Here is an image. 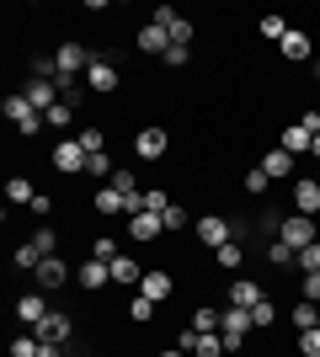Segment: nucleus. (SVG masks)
Returning a JSON list of instances; mask_svg holds the SVG:
<instances>
[{"label":"nucleus","instance_id":"f257e3e1","mask_svg":"<svg viewBox=\"0 0 320 357\" xmlns=\"http://www.w3.org/2000/svg\"><path fill=\"white\" fill-rule=\"evenodd\" d=\"M54 59H59V80H75L80 70H91L96 54H86L80 43H59V54H54Z\"/></svg>","mask_w":320,"mask_h":357},{"label":"nucleus","instance_id":"f03ea898","mask_svg":"<svg viewBox=\"0 0 320 357\" xmlns=\"http://www.w3.org/2000/svg\"><path fill=\"white\" fill-rule=\"evenodd\" d=\"M245 331H251V310H235V304H229V310H224V326H219V336H224V352H235V347L245 342Z\"/></svg>","mask_w":320,"mask_h":357},{"label":"nucleus","instance_id":"7ed1b4c3","mask_svg":"<svg viewBox=\"0 0 320 357\" xmlns=\"http://www.w3.org/2000/svg\"><path fill=\"white\" fill-rule=\"evenodd\" d=\"M277 240H289L294 251H305V245H315V219H305V213H294V219H283Z\"/></svg>","mask_w":320,"mask_h":357},{"label":"nucleus","instance_id":"20e7f679","mask_svg":"<svg viewBox=\"0 0 320 357\" xmlns=\"http://www.w3.org/2000/svg\"><path fill=\"white\" fill-rule=\"evenodd\" d=\"M294 213H305V219H315V213H320V181L315 176L294 181Z\"/></svg>","mask_w":320,"mask_h":357},{"label":"nucleus","instance_id":"39448f33","mask_svg":"<svg viewBox=\"0 0 320 357\" xmlns=\"http://www.w3.org/2000/svg\"><path fill=\"white\" fill-rule=\"evenodd\" d=\"M118 80H123V75H118V64H112V59H91V70H86V86H91L96 96L118 91Z\"/></svg>","mask_w":320,"mask_h":357},{"label":"nucleus","instance_id":"423d86ee","mask_svg":"<svg viewBox=\"0 0 320 357\" xmlns=\"http://www.w3.org/2000/svg\"><path fill=\"white\" fill-rule=\"evenodd\" d=\"M54 165H59V171H70V176H75V171H86V144H80V139H59V144H54Z\"/></svg>","mask_w":320,"mask_h":357},{"label":"nucleus","instance_id":"0eeeda50","mask_svg":"<svg viewBox=\"0 0 320 357\" xmlns=\"http://www.w3.org/2000/svg\"><path fill=\"white\" fill-rule=\"evenodd\" d=\"M198 240L219 251V245H229V240H235V224H224L219 213H208V219H198Z\"/></svg>","mask_w":320,"mask_h":357},{"label":"nucleus","instance_id":"6e6552de","mask_svg":"<svg viewBox=\"0 0 320 357\" xmlns=\"http://www.w3.org/2000/svg\"><path fill=\"white\" fill-rule=\"evenodd\" d=\"M134 155H139V160H160V155H166V128H144V134H134Z\"/></svg>","mask_w":320,"mask_h":357},{"label":"nucleus","instance_id":"1a4fd4ad","mask_svg":"<svg viewBox=\"0 0 320 357\" xmlns=\"http://www.w3.org/2000/svg\"><path fill=\"white\" fill-rule=\"evenodd\" d=\"M32 278H38V288H59L64 278H70V267H64L59 256H43V261H38V272H32Z\"/></svg>","mask_w":320,"mask_h":357},{"label":"nucleus","instance_id":"9d476101","mask_svg":"<svg viewBox=\"0 0 320 357\" xmlns=\"http://www.w3.org/2000/svg\"><path fill=\"white\" fill-rule=\"evenodd\" d=\"M75 278H80V288H91V294H96L102 283H112V261H96V256H91V261H86Z\"/></svg>","mask_w":320,"mask_h":357},{"label":"nucleus","instance_id":"9b49d317","mask_svg":"<svg viewBox=\"0 0 320 357\" xmlns=\"http://www.w3.org/2000/svg\"><path fill=\"white\" fill-rule=\"evenodd\" d=\"M16 320H27V326L48 320V304H43V294H22V298H16Z\"/></svg>","mask_w":320,"mask_h":357},{"label":"nucleus","instance_id":"f8f14e48","mask_svg":"<svg viewBox=\"0 0 320 357\" xmlns=\"http://www.w3.org/2000/svg\"><path fill=\"white\" fill-rule=\"evenodd\" d=\"M128 235H134V240H155V235H166V219H160V213H134Z\"/></svg>","mask_w":320,"mask_h":357},{"label":"nucleus","instance_id":"ddd939ff","mask_svg":"<svg viewBox=\"0 0 320 357\" xmlns=\"http://www.w3.org/2000/svg\"><path fill=\"white\" fill-rule=\"evenodd\" d=\"M139 48H144V54H160V59H166V54H171V32L150 22V27L139 32Z\"/></svg>","mask_w":320,"mask_h":357},{"label":"nucleus","instance_id":"4468645a","mask_svg":"<svg viewBox=\"0 0 320 357\" xmlns=\"http://www.w3.org/2000/svg\"><path fill=\"white\" fill-rule=\"evenodd\" d=\"M261 298H267V294H261V288L251 283V278H241V283L229 288V304H235V310H257Z\"/></svg>","mask_w":320,"mask_h":357},{"label":"nucleus","instance_id":"2eb2a0df","mask_svg":"<svg viewBox=\"0 0 320 357\" xmlns=\"http://www.w3.org/2000/svg\"><path fill=\"white\" fill-rule=\"evenodd\" d=\"M38 342H70V314H48V320H38Z\"/></svg>","mask_w":320,"mask_h":357},{"label":"nucleus","instance_id":"dca6fc26","mask_svg":"<svg viewBox=\"0 0 320 357\" xmlns=\"http://www.w3.org/2000/svg\"><path fill=\"white\" fill-rule=\"evenodd\" d=\"M22 96H27V102L38 107V112H48V107H59V102H54V80H27V91H22Z\"/></svg>","mask_w":320,"mask_h":357},{"label":"nucleus","instance_id":"f3484780","mask_svg":"<svg viewBox=\"0 0 320 357\" xmlns=\"http://www.w3.org/2000/svg\"><path fill=\"white\" fill-rule=\"evenodd\" d=\"M112 283H128V288H139V283H144V272H139V261H134V256H118V261H112Z\"/></svg>","mask_w":320,"mask_h":357},{"label":"nucleus","instance_id":"a211bd4d","mask_svg":"<svg viewBox=\"0 0 320 357\" xmlns=\"http://www.w3.org/2000/svg\"><path fill=\"white\" fill-rule=\"evenodd\" d=\"M261 171H267V176H273V181H283V176H289V171H294V155H289V149H283V144H277L273 155L261 160Z\"/></svg>","mask_w":320,"mask_h":357},{"label":"nucleus","instance_id":"6ab92c4d","mask_svg":"<svg viewBox=\"0 0 320 357\" xmlns=\"http://www.w3.org/2000/svg\"><path fill=\"white\" fill-rule=\"evenodd\" d=\"M139 294H144V298H155V304H160V298L171 294V278H166V272H144V283H139Z\"/></svg>","mask_w":320,"mask_h":357},{"label":"nucleus","instance_id":"aec40b11","mask_svg":"<svg viewBox=\"0 0 320 357\" xmlns=\"http://www.w3.org/2000/svg\"><path fill=\"white\" fill-rule=\"evenodd\" d=\"M310 144H315V139H310L305 123H294L289 134H283V149H289V155H310Z\"/></svg>","mask_w":320,"mask_h":357},{"label":"nucleus","instance_id":"412c9836","mask_svg":"<svg viewBox=\"0 0 320 357\" xmlns=\"http://www.w3.org/2000/svg\"><path fill=\"white\" fill-rule=\"evenodd\" d=\"M112 171H118V165L107 160V149H96V155H86V176H96V181H112Z\"/></svg>","mask_w":320,"mask_h":357},{"label":"nucleus","instance_id":"4be33fe9","mask_svg":"<svg viewBox=\"0 0 320 357\" xmlns=\"http://www.w3.org/2000/svg\"><path fill=\"white\" fill-rule=\"evenodd\" d=\"M289 320H294V326H299V331H315V326H320V304H310V298H299V310H294Z\"/></svg>","mask_w":320,"mask_h":357},{"label":"nucleus","instance_id":"5701e85b","mask_svg":"<svg viewBox=\"0 0 320 357\" xmlns=\"http://www.w3.org/2000/svg\"><path fill=\"white\" fill-rule=\"evenodd\" d=\"M0 112H6V118H11V123H22V118H32L38 107H32L27 96H6V102H0Z\"/></svg>","mask_w":320,"mask_h":357},{"label":"nucleus","instance_id":"b1692460","mask_svg":"<svg viewBox=\"0 0 320 357\" xmlns=\"http://www.w3.org/2000/svg\"><path fill=\"white\" fill-rule=\"evenodd\" d=\"M213 256H219V272H235V267H241V261H245L241 240H229V245H219V251H213Z\"/></svg>","mask_w":320,"mask_h":357},{"label":"nucleus","instance_id":"393cba45","mask_svg":"<svg viewBox=\"0 0 320 357\" xmlns=\"http://www.w3.org/2000/svg\"><path fill=\"white\" fill-rule=\"evenodd\" d=\"M96 213H123V192L118 187H96Z\"/></svg>","mask_w":320,"mask_h":357},{"label":"nucleus","instance_id":"a878e982","mask_svg":"<svg viewBox=\"0 0 320 357\" xmlns=\"http://www.w3.org/2000/svg\"><path fill=\"white\" fill-rule=\"evenodd\" d=\"M219 326H224V314H219V310H198V314H192V331H198V336H213Z\"/></svg>","mask_w":320,"mask_h":357},{"label":"nucleus","instance_id":"bb28decb","mask_svg":"<svg viewBox=\"0 0 320 357\" xmlns=\"http://www.w3.org/2000/svg\"><path fill=\"white\" fill-rule=\"evenodd\" d=\"M6 197H11V203H27V208H32V197H38V192H32V181H27V176H11V181H6Z\"/></svg>","mask_w":320,"mask_h":357},{"label":"nucleus","instance_id":"cd10ccee","mask_svg":"<svg viewBox=\"0 0 320 357\" xmlns=\"http://www.w3.org/2000/svg\"><path fill=\"white\" fill-rule=\"evenodd\" d=\"M267 261H273V267H289V261H299V251H294L289 240H273V245H267Z\"/></svg>","mask_w":320,"mask_h":357},{"label":"nucleus","instance_id":"c85d7f7f","mask_svg":"<svg viewBox=\"0 0 320 357\" xmlns=\"http://www.w3.org/2000/svg\"><path fill=\"white\" fill-rule=\"evenodd\" d=\"M305 54H310V38L289 27V38H283V59H305Z\"/></svg>","mask_w":320,"mask_h":357},{"label":"nucleus","instance_id":"c756f323","mask_svg":"<svg viewBox=\"0 0 320 357\" xmlns=\"http://www.w3.org/2000/svg\"><path fill=\"white\" fill-rule=\"evenodd\" d=\"M166 32H171V48H192V22H187V16H176Z\"/></svg>","mask_w":320,"mask_h":357},{"label":"nucleus","instance_id":"7c9ffc66","mask_svg":"<svg viewBox=\"0 0 320 357\" xmlns=\"http://www.w3.org/2000/svg\"><path fill=\"white\" fill-rule=\"evenodd\" d=\"M198 357H224V336L213 331V336H198V347H192Z\"/></svg>","mask_w":320,"mask_h":357},{"label":"nucleus","instance_id":"2f4dec72","mask_svg":"<svg viewBox=\"0 0 320 357\" xmlns=\"http://www.w3.org/2000/svg\"><path fill=\"white\" fill-rule=\"evenodd\" d=\"M261 38L283 43V38H289V22H283V16H261Z\"/></svg>","mask_w":320,"mask_h":357},{"label":"nucleus","instance_id":"473e14b6","mask_svg":"<svg viewBox=\"0 0 320 357\" xmlns=\"http://www.w3.org/2000/svg\"><path fill=\"white\" fill-rule=\"evenodd\" d=\"M38 261H43V251H38V245L27 240V245L16 251V267H22V272H38Z\"/></svg>","mask_w":320,"mask_h":357},{"label":"nucleus","instance_id":"72a5a7b5","mask_svg":"<svg viewBox=\"0 0 320 357\" xmlns=\"http://www.w3.org/2000/svg\"><path fill=\"white\" fill-rule=\"evenodd\" d=\"M299 357H320V326L315 331H299Z\"/></svg>","mask_w":320,"mask_h":357},{"label":"nucleus","instance_id":"f704fd0d","mask_svg":"<svg viewBox=\"0 0 320 357\" xmlns=\"http://www.w3.org/2000/svg\"><path fill=\"white\" fill-rule=\"evenodd\" d=\"M43 118H48V128H54V134H59V128H70V102H59V107H48Z\"/></svg>","mask_w":320,"mask_h":357},{"label":"nucleus","instance_id":"c9c22d12","mask_svg":"<svg viewBox=\"0 0 320 357\" xmlns=\"http://www.w3.org/2000/svg\"><path fill=\"white\" fill-rule=\"evenodd\" d=\"M299 272H320V240L299 251Z\"/></svg>","mask_w":320,"mask_h":357},{"label":"nucleus","instance_id":"e433bc0d","mask_svg":"<svg viewBox=\"0 0 320 357\" xmlns=\"http://www.w3.org/2000/svg\"><path fill=\"white\" fill-rule=\"evenodd\" d=\"M277 320V310H273V298H261L257 310H251V326H273Z\"/></svg>","mask_w":320,"mask_h":357},{"label":"nucleus","instance_id":"4c0bfd02","mask_svg":"<svg viewBox=\"0 0 320 357\" xmlns=\"http://www.w3.org/2000/svg\"><path fill=\"white\" fill-rule=\"evenodd\" d=\"M107 187H118L123 197H128V192H139V181H134V171H112V181H107Z\"/></svg>","mask_w":320,"mask_h":357},{"label":"nucleus","instance_id":"58836bf2","mask_svg":"<svg viewBox=\"0 0 320 357\" xmlns=\"http://www.w3.org/2000/svg\"><path fill=\"white\" fill-rule=\"evenodd\" d=\"M171 208V197L160 192V187H155V192H144V213H166Z\"/></svg>","mask_w":320,"mask_h":357},{"label":"nucleus","instance_id":"ea45409f","mask_svg":"<svg viewBox=\"0 0 320 357\" xmlns=\"http://www.w3.org/2000/svg\"><path fill=\"white\" fill-rule=\"evenodd\" d=\"M38 347H43L38 336H22V342H11V357H38Z\"/></svg>","mask_w":320,"mask_h":357},{"label":"nucleus","instance_id":"a19ab883","mask_svg":"<svg viewBox=\"0 0 320 357\" xmlns=\"http://www.w3.org/2000/svg\"><path fill=\"white\" fill-rule=\"evenodd\" d=\"M32 245H38L43 256H59V245H54V229H38V235H32Z\"/></svg>","mask_w":320,"mask_h":357},{"label":"nucleus","instance_id":"79ce46f5","mask_svg":"<svg viewBox=\"0 0 320 357\" xmlns=\"http://www.w3.org/2000/svg\"><path fill=\"white\" fill-rule=\"evenodd\" d=\"M128 314H134L139 326H144V320H150V314H155V298H144V294H139V298H134V310H128Z\"/></svg>","mask_w":320,"mask_h":357},{"label":"nucleus","instance_id":"37998d69","mask_svg":"<svg viewBox=\"0 0 320 357\" xmlns=\"http://www.w3.org/2000/svg\"><path fill=\"white\" fill-rule=\"evenodd\" d=\"M267 181H273V176H267V171H261V165H257V171L245 176V192H267Z\"/></svg>","mask_w":320,"mask_h":357},{"label":"nucleus","instance_id":"c03bdc74","mask_svg":"<svg viewBox=\"0 0 320 357\" xmlns=\"http://www.w3.org/2000/svg\"><path fill=\"white\" fill-rule=\"evenodd\" d=\"M80 144H86V155H96L107 139H102V128H86V134H80Z\"/></svg>","mask_w":320,"mask_h":357},{"label":"nucleus","instance_id":"a18cd8bd","mask_svg":"<svg viewBox=\"0 0 320 357\" xmlns=\"http://www.w3.org/2000/svg\"><path fill=\"white\" fill-rule=\"evenodd\" d=\"M160 219H166V229H187V213H182V208H176V203H171V208H166V213H160Z\"/></svg>","mask_w":320,"mask_h":357},{"label":"nucleus","instance_id":"49530a36","mask_svg":"<svg viewBox=\"0 0 320 357\" xmlns=\"http://www.w3.org/2000/svg\"><path fill=\"white\" fill-rule=\"evenodd\" d=\"M305 298H310V304H320V272H305Z\"/></svg>","mask_w":320,"mask_h":357},{"label":"nucleus","instance_id":"de8ad7c7","mask_svg":"<svg viewBox=\"0 0 320 357\" xmlns=\"http://www.w3.org/2000/svg\"><path fill=\"white\" fill-rule=\"evenodd\" d=\"M192 347H198V331L187 326V331H182V336H176V352H192Z\"/></svg>","mask_w":320,"mask_h":357},{"label":"nucleus","instance_id":"09e8293b","mask_svg":"<svg viewBox=\"0 0 320 357\" xmlns=\"http://www.w3.org/2000/svg\"><path fill=\"white\" fill-rule=\"evenodd\" d=\"M38 357H59V342H43V347H38Z\"/></svg>","mask_w":320,"mask_h":357},{"label":"nucleus","instance_id":"8fccbe9b","mask_svg":"<svg viewBox=\"0 0 320 357\" xmlns=\"http://www.w3.org/2000/svg\"><path fill=\"white\" fill-rule=\"evenodd\" d=\"M310 155H320V134H315V144H310Z\"/></svg>","mask_w":320,"mask_h":357},{"label":"nucleus","instance_id":"3c124183","mask_svg":"<svg viewBox=\"0 0 320 357\" xmlns=\"http://www.w3.org/2000/svg\"><path fill=\"white\" fill-rule=\"evenodd\" d=\"M160 357H182V352H160Z\"/></svg>","mask_w":320,"mask_h":357},{"label":"nucleus","instance_id":"603ef678","mask_svg":"<svg viewBox=\"0 0 320 357\" xmlns=\"http://www.w3.org/2000/svg\"><path fill=\"white\" fill-rule=\"evenodd\" d=\"M315 64H320V43H315Z\"/></svg>","mask_w":320,"mask_h":357},{"label":"nucleus","instance_id":"864d4df0","mask_svg":"<svg viewBox=\"0 0 320 357\" xmlns=\"http://www.w3.org/2000/svg\"><path fill=\"white\" fill-rule=\"evenodd\" d=\"M315 181H320V171H315Z\"/></svg>","mask_w":320,"mask_h":357}]
</instances>
